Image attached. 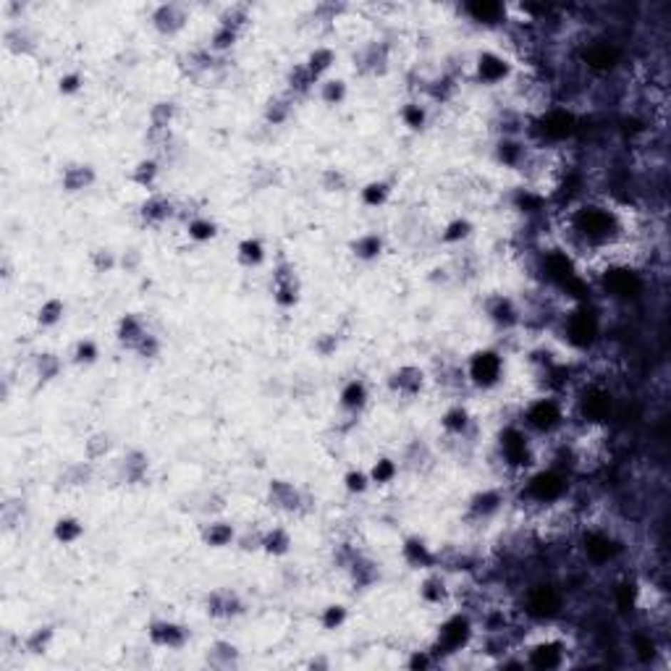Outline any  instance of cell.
I'll list each match as a JSON object with an SVG mask.
<instances>
[{
	"label": "cell",
	"mask_w": 671,
	"mask_h": 671,
	"mask_svg": "<svg viewBox=\"0 0 671 671\" xmlns=\"http://www.w3.org/2000/svg\"><path fill=\"white\" fill-rule=\"evenodd\" d=\"M569 228L583 244L606 247L622 236V218L614 208L603 203H585L569 215Z\"/></svg>",
	"instance_id": "cell-1"
},
{
	"label": "cell",
	"mask_w": 671,
	"mask_h": 671,
	"mask_svg": "<svg viewBox=\"0 0 671 671\" xmlns=\"http://www.w3.org/2000/svg\"><path fill=\"white\" fill-rule=\"evenodd\" d=\"M566 420V404L564 399L556 394H543V396L533 399L530 404L522 409V428L530 436H550L556 433Z\"/></svg>",
	"instance_id": "cell-2"
},
{
	"label": "cell",
	"mask_w": 671,
	"mask_h": 671,
	"mask_svg": "<svg viewBox=\"0 0 671 671\" xmlns=\"http://www.w3.org/2000/svg\"><path fill=\"white\" fill-rule=\"evenodd\" d=\"M569 493V475L558 467H543L538 472L527 477L525 483V496L533 503L541 506H553L561 503Z\"/></svg>",
	"instance_id": "cell-3"
},
{
	"label": "cell",
	"mask_w": 671,
	"mask_h": 671,
	"mask_svg": "<svg viewBox=\"0 0 671 671\" xmlns=\"http://www.w3.org/2000/svg\"><path fill=\"white\" fill-rule=\"evenodd\" d=\"M564 339L572 344L574 349H588L593 347L600 336V320L588 304H577L564 315Z\"/></svg>",
	"instance_id": "cell-4"
},
{
	"label": "cell",
	"mask_w": 671,
	"mask_h": 671,
	"mask_svg": "<svg viewBox=\"0 0 671 671\" xmlns=\"http://www.w3.org/2000/svg\"><path fill=\"white\" fill-rule=\"evenodd\" d=\"M498 454L503 464L514 469H525L533 464V441L522 425H506L498 436Z\"/></svg>",
	"instance_id": "cell-5"
},
{
	"label": "cell",
	"mask_w": 671,
	"mask_h": 671,
	"mask_svg": "<svg viewBox=\"0 0 671 671\" xmlns=\"http://www.w3.org/2000/svg\"><path fill=\"white\" fill-rule=\"evenodd\" d=\"M503 378V357L496 349H480L469 357L467 380L477 389H493Z\"/></svg>",
	"instance_id": "cell-6"
},
{
	"label": "cell",
	"mask_w": 671,
	"mask_h": 671,
	"mask_svg": "<svg viewBox=\"0 0 671 671\" xmlns=\"http://www.w3.org/2000/svg\"><path fill=\"white\" fill-rule=\"evenodd\" d=\"M577 414L588 425H603L614 414V394L606 386H590L577 399Z\"/></svg>",
	"instance_id": "cell-7"
},
{
	"label": "cell",
	"mask_w": 671,
	"mask_h": 671,
	"mask_svg": "<svg viewBox=\"0 0 671 671\" xmlns=\"http://www.w3.org/2000/svg\"><path fill=\"white\" fill-rule=\"evenodd\" d=\"M642 275L630 267L627 262H619V265H611L603 273V289L606 294H611L614 299H635L642 294Z\"/></svg>",
	"instance_id": "cell-8"
},
{
	"label": "cell",
	"mask_w": 671,
	"mask_h": 671,
	"mask_svg": "<svg viewBox=\"0 0 671 671\" xmlns=\"http://www.w3.org/2000/svg\"><path fill=\"white\" fill-rule=\"evenodd\" d=\"M580 58L583 63L595 73H608L614 71L619 61H622V50L616 42H611L608 37H593L583 45L580 50Z\"/></svg>",
	"instance_id": "cell-9"
},
{
	"label": "cell",
	"mask_w": 671,
	"mask_h": 671,
	"mask_svg": "<svg viewBox=\"0 0 671 671\" xmlns=\"http://www.w3.org/2000/svg\"><path fill=\"white\" fill-rule=\"evenodd\" d=\"M564 606V593L556 585L538 583L525 595V611L535 619H553Z\"/></svg>",
	"instance_id": "cell-10"
},
{
	"label": "cell",
	"mask_w": 671,
	"mask_h": 671,
	"mask_svg": "<svg viewBox=\"0 0 671 671\" xmlns=\"http://www.w3.org/2000/svg\"><path fill=\"white\" fill-rule=\"evenodd\" d=\"M583 553L590 564L606 566L622 553V543L616 541L608 530H598V527H595V530H588V533L583 535Z\"/></svg>",
	"instance_id": "cell-11"
},
{
	"label": "cell",
	"mask_w": 671,
	"mask_h": 671,
	"mask_svg": "<svg viewBox=\"0 0 671 671\" xmlns=\"http://www.w3.org/2000/svg\"><path fill=\"white\" fill-rule=\"evenodd\" d=\"M574 126H577V118L569 108H548L545 113H541L538 118V131L543 137L550 139V142H561V139L572 137Z\"/></svg>",
	"instance_id": "cell-12"
},
{
	"label": "cell",
	"mask_w": 671,
	"mask_h": 671,
	"mask_svg": "<svg viewBox=\"0 0 671 671\" xmlns=\"http://www.w3.org/2000/svg\"><path fill=\"white\" fill-rule=\"evenodd\" d=\"M469 637H472V622L464 614H454L438 630V647L444 653H456L467 645Z\"/></svg>",
	"instance_id": "cell-13"
},
{
	"label": "cell",
	"mask_w": 671,
	"mask_h": 671,
	"mask_svg": "<svg viewBox=\"0 0 671 671\" xmlns=\"http://www.w3.org/2000/svg\"><path fill=\"white\" fill-rule=\"evenodd\" d=\"M564 650L566 647L561 645V642H556V640H545V642H538V645H533L530 650H527L525 663L527 666H533V669H541V671L558 669V666L564 663Z\"/></svg>",
	"instance_id": "cell-14"
},
{
	"label": "cell",
	"mask_w": 671,
	"mask_h": 671,
	"mask_svg": "<svg viewBox=\"0 0 671 671\" xmlns=\"http://www.w3.org/2000/svg\"><path fill=\"white\" fill-rule=\"evenodd\" d=\"M475 73L483 84H498V81H503L506 76H509V61H506L503 56H498V53L486 50V53H480V56H477Z\"/></svg>",
	"instance_id": "cell-15"
},
{
	"label": "cell",
	"mask_w": 671,
	"mask_h": 671,
	"mask_svg": "<svg viewBox=\"0 0 671 671\" xmlns=\"http://www.w3.org/2000/svg\"><path fill=\"white\" fill-rule=\"evenodd\" d=\"M422 383H425V372H422L420 367H414V364H404V367H399V370L394 372L391 389L396 391V394H401V396H414V394L422 391Z\"/></svg>",
	"instance_id": "cell-16"
},
{
	"label": "cell",
	"mask_w": 671,
	"mask_h": 671,
	"mask_svg": "<svg viewBox=\"0 0 671 671\" xmlns=\"http://www.w3.org/2000/svg\"><path fill=\"white\" fill-rule=\"evenodd\" d=\"M150 640L160 647H181L186 642V630L176 622H155L150 627Z\"/></svg>",
	"instance_id": "cell-17"
},
{
	"label": "cell",
	"mask_w": 671,
	"mask_h": 671,
	"mask_svg": "<svg viewBox=\"0 0 671 671\" xmlns=\"http://www.w3.org/2000/svg\"><path fill=\"white\" fill-rule=\"evenodd\" d=\"M147 336H150V333H147L145 323L134 315H126L121 320V325H118V341H121L126 349H134V352H137L147 341Z\"/></svg>",
	"instance_id": "cell-18"
},
{
	"label": "cell",
	"mask_w": 671,
	"mask_h": 671,
	"mask_svg": "<svg viewBox=\"0 0 671 671\" xmlns=\"http://www.w3.org/2000/svg\"><path fill=\"white\" fill-rule=\"evenodd\" d=\"M464 14L477 24H496V21H501V16H506V6H501V3H467Z\"/></svg>",
	"instance_id": "cell-19"
},
{
	"label": "cell",
	"mask_w": 671,
	"mask_h": 671,
	"mask_svg": "<svg viewBox=\"0 0 671 671\" xmlns=\"http://www.w3.org/2000/svg\"><path fill=\"white\" fill-rule=\"evenodd\" d=\"M341 406L347 409V412H359L364 404H367V386H364L362 380H349L347 386L341 389V396H339Z\"/></svg>",
	"instance_id": "cell-20"
},
{
	"label": "cell",
	"mask_w": 671,
	"mask_h": 671,
	"mask_svg": "<svg viewBox=\"0 0 671 671\" xmlns=\"http://www.w3.org/2000/svg\"><path fill=\"white\" fill-rule=\"evenodd\" d=\"M186 21V14L181 6H176V3H170V6H160V9L155 11V26L160 29V32H176V29H181Z\"/></svg>",
	"instance_id": "cell-21"
},
{
	"label": "cell",
	"mask_w": 671,
	"mask_h": 671,
	"mask_svg": "<svg viewBox=\"0 0 671 671\" xmlns=\"http://www.w3.org/2000/svg\"><path fill=\"white\" fill-rule=\"evenodd\" d=\"M173 215V205L165 200V197H150L145 205H142V220L150 223V226H160Z\"/></svg>",
	"instance_id": "cell-22"
},
{
	"label": "cell",
	"mask_w": 671,
	"mask_h": 671,
	"mask_svg": "<svg viewBox=\"0 0 671 671\" xmlns=\"http://www.w3.org/2000/svg\"><path fill=\"white\" fill-rule=\"evenodd\" d=\"M404 558L412 566H417V569H428V566H433V561H436L433 550H430L428 545H425V541H420V538H409V541L404 543Z\"/></svg>",
	"instance_id": "cell-23"
},
{
	"label": "cell",
	"mask_w": 671,
	"mask_h": 671,
	"mask_svg": "<svg viewBox=\"0 0 671 671\" xmlns=\"http://www.w3.org/2000/svg\"><path fill=\"white\" fill-rule=\"evenodd\" d=\"M501 503H503V498L498 491H483V493H477L475 498H472L469 509H472V514H477V517L488 519L501 509Z\"/></svg>",
	"instance_id": "cell-24"
},
{
	"label": "cell",
	"mask_w": 671,
	"mask_h": 671,
	"mask_svg": "<svg viewBox=\"0 0 671 671\" xmlns=\"http://www.w3.org/2000/svg\"><path fill=\"white\" fill-rule=\"evenodd\" d=\"M203 538L212 548H223V545H228V543L234 541V527L228 525V522H212V525L205 527Z\"/></svg>",
	"instance_id": "cell-25"
},
{
	"label": "cell",
	"mask_w": 671,
	"mask_h": 671,
	"mask_svg": "<svg viewBox=\"0 0 671 671\" xmlns=\"http://www.w3.org/2000/svg\"><path fill=\"white\" fill-rule=\"evenodd\" d=\"M333 61H336V53H333L331 48H317L315 53H309V58H307V71L315 76V81L317 79H323V73L328 71L333 66Z\"/></svg>",
	"instance_id": "cell-26"
},
{
	"label": "cell",
	"mask_w": 671,
	"mask_h": 671,
	"mask_svg": "<svg viewBox=\"0 0 671 671\" xmlns=\"http://www.w3.org/2000/svg\"><path fill=\"white\" fill-rule=\"evenodd\" d=\"M270 501L275 503V506H281V509H297V501H299V493L294 491V486H289V483H273L270 486Z\"/></svg>",
	"instance_id": "cell-27"
},
{
	"label": "cell",
	"mask_w": 671,
	"mask_h": 671,
	"mask_svg": "<svg viewBox=\"0 0 671 671\" xmlns=\"http://www.w3.org/2000/svg\"><path fill=\"white\" fill-rule=\"evenodd\" d=\"M275 302L286 307L297 302V283L292 273H275Z\"/></svg>",
	"instance_id": "cell-28"
},
{
	"label": "cell",
	"mask_w": 671,
	"mask_h": 671,
	"mask_svg": "<svg viewBox=\"0 0 671 671\" xmlns=\"http://www.w3.org/2000/svg\"><path fill=\"white\" fill-rule=\"evenodd\" d=\"M352 250H354V255L359 260H375L383 252V239L378 234H362Z\"/></svg>",
	"instance_id": "cell-29"
},
{
	"label": "cell",
	"mask_w": 671,
	"mask_h": 671,
	"mask_svg": "<svg viewBox=\"0 0 671 671\" xmlns=\"http://www.w3.org/2000/svg\"><path fill=\"white\" fill-rule=\"evenodd\" d=\"M260 545L267 550V553H273V556H281V553H286L289 550V545H292V538H289V533L286 530H281V527H273L270 533L260 541Z\"/></svg>",
	"instance_id": "cell-30"
},
{
	"label": "cell",
	"mask_w": 671,
	"mask_h": 671,
	"mask_svg": "<svg viewBox=\"0 0 671 671\" xmlns=\"http://www.w3.org/2000/svg\"><path fill=\"white\" fill-rule=\"evenodd\" d=\"M441 425H444L446 433H451V436H461V433L467 430V425H469L467 409H461V406H454V409H449V412L444 414Z\"/></svg>",
	"instance_id": "cell-31"
},
{
	"label": "cell",
	"mask_w": 671,
	"mask_h": 671,
	"mask_svg": "<svg viewBox=\"0 0 671 671\" xmlns=\"http://www.w3.org/2000/svg\"><path fill=\"white\" fill-rule=\"evenodd\" d=\"M208 606H210L208 611H210L212 616H234L236 611H239V600H236V595H231V593H215Z\"/></svg>",
	"instance_id": "cell-32"
},
{
	"label": "cell",
	"mask_w": 671,
	"mask_h": 671,
	"mask_svg": "<svg viewBox=\"0 0 671 671\" xmlns=\"http://www.w3.org/2000/svg\"><path fill=\"white\" fill-rule=\"evenodd\" d=\"M488 315H491V320L498 323V325H514L519 320L517 307H514L509 299H496L493 307L488 309Z\"/></svg>",
	"instance_id": "cell-33"
},
{
	"label": "cell",
	"mask_w": 671,
	"mask_h": 671,
	"mask_svg": "<svg viewBox=\"0 0 671 671\" xmlns=\"http://www.w3.org/2000/svg\"><path fill=\"white\" fill-rule=\"evenodd\" d=\"M239 260H242L247 267H255L265 260V247L257 242V239H244L239 244Z\"/></svg>",
	"instance_id": "cell-34"
},
{
	"label": "cell",
	"mask_w": 671,
	"mask_h": 671,
	"mask_svg": "<svg viewBox=\"0 0 671 671\" xmlns=\"http://www.w3.org/2000/svg\"><path fill=\"white\" fill-rule=\"evenodd\" d=\"M391 195V186L386 184V181H372V184H367L362 189V200L364 205H370V208H380V205L389 200Z\"/></svg>",
	"instance_id": "cell-35"
},
{
	"label": "cell",
	"mask_w": 671,
	"mask_h": 671,
	"mask_svg": "<svg viewBox=\"0 0 671 671\" xmlns=\"http://www.w3.org/2000/svg\"><path fill=\"white\" fill-rule=\"evenodd\" d=\"M396 472H399V467H396V461L394 459H378L370 469V483L386 486V483H391V480L396 477Z\"/></svg>",
	"instance_id": "cell-36"
},
{
	"label": "cell",
	"mask_w": 671,
	"mask_h": 671,
	"mask_svg": "<svg viewBox=\"0 0 671 671\" xmlns=\"http://www.w3.org/2000/svg\"><path fill=\"white\" fill-rule=\"evenodd\" d=\"M640 603V588L635 583H622L616 588V606L619 611H632Z\"/></svg>",
	"instance_id": "cell-37"
},
{
	"label": "cell",
	"mask_w": 671,
	"mask_h": 671,
	"mask_svg": "<svg viewBox=\"0 0 671 671\" xmlns=\"http://www.w3.org/2000/svg\"><path fill=\"white\" fill-rule=\"evenodd\" d=\"M496 155H498V160L506 163V165H517V163L522 160L525 150H522V145L514 142V139H501L498 147H496Z\"/></svg>",
	"instance_id": "cell-38"
},
{
	"label": "cell",
	"mask_w": 671,
	"mask_h": 671,
	"mask_svg": "<svg viewBox=\"0 0 671 671\" xmlns=\"http://www.w3.org/2000/svg\"><path fill=\"white\" fill-rule=\"evenodd\" d=\"M320 98L328 103V106H339L341 100L347 98V84L341 79H325L320 84Z\"/></svg>",
	"instance_id": "cell-39"
},
{
	"label": "cell",
	"mask_w": 671,
	"mask_h": 671,
	"mask_svg": "<svg viewBox=\"0 0 671 671\" xmlns=\"http://www.w3.org/2000/svg\"><path fill=\"white\" fill-rule=\"evenodd\" d=\"M632 647H635V653H637L640 661H653L655 653H658V645H655L653 635H647V632H640V635H635V640H632Z\"/></svg>",
	"instance_id": "cell-40"
},
{
	"label": "cell",
	"mask_w": 671,
	"mask_h": 671,
	"mask_svg": "<svg viewBox=\"0 0 671 671\" xmlns=\"http://www.w3.org/2000/svg\"><path fill=\"white\" fill-rule=\"evenodd\" d=\"M92 168L89 165H76V168H68L66 170V186L71 189V192H76V189H84V186L92 184Z\"/></svg>",
	"instance_id": "cell-41"
},
{
	"label": "cell",
	"mask_w": 671,
	"mask_h": 671,
	"mask_svg": "<svg viewBox=\"0 0 671 671\" xmlns=\"http://www.w3.org/2000/svg\"><path fill=\"white\" fill-rule=\"evenodd\" d=\"M186 234H189V239H195V242H210L212 236H215V223L208 218H195L192 223H189V228H186Z\"/></svg>",
	"instance_id": "cell-42"
},
{
	"label": "cell",
	"mask_w": 671,
	"mask_h": 671,
	"mask_svg": "<svg viewBox=\"0 0 671 671\" xmlns=\"http://www.w3.org/2000/svg\"><path fill=\"white\" fill-rule=\"evenodd\" d=\"M420 595L428 600V603H441V600L446 598V583L441 577H428L420 588Z\"/></svg>",
	"instance_id": "cell-43"
},
{
	"label": "cell",
	"mask_w": 671,
	"mask_h": 671,
	"mask_svg": "<svg viewBox=\"0 0 671 671\" xmlns=\"http://www.w3.org/2000/svg\"><path fill=\"white\" fill-rule=\"evenodd\" d=\"M81 533H84V527L76 519H61L56 525V538L61 543H73Z\"/></svg>",
	"instance_id": "cell-44"
},
{
	"label": "cell",
	"mask_w": 671,
	"mask_h": 671,
	"mask_svg": "<svg viewBox=\"0 0 671 671\" xmlns=\"http://www.w3.org/2000/svg\"><path fill=\"white\" fill-rule=\"evenodd\" d=\"M401 118H404V123L409 129H422V126H425V108H422L420 103H409V106H404V111H401Z\"/></svg>",
	"instance_id": "cell-45"
},
{
	"label": "cell",
	"mask_w": 671,
	"mask_h": 671,
	"mask_svg": "<svg viewBox=\"0 0 671 671\" xmlns=\"http://www.w3.org/2000/svg\"><path fill=\"white\" fill-rule=\"evenodd\" d=\"M155 176H158V163L155 160H142L137 165V170H134V181L137 184H142V186H150L155 181Z\"/></svg>",
	"instance_id": "cell-46"
},
{
	"label": "cell",
	"mask_w": 671,
	"mask_h": 671,
	"mask_svg": "<svg viewBox=\"0 0 671 671\" xmlns=\"http://www.w3.org/2000/svg\"><path fill=\"white\" fill-rule=\"evenodd\" d=\"M320 622H323L325 630H339L341 624L347 622V608H344V606H328L323 611V619H320Z\"/></svg>",
	"instance_id": "cell-47"
},
{
	"label": "cell",
	"mask_w": 671,
	"mask_h": 671,
	"mask_svg": "<svg viewBox=\"0 0 671 671\" xmlns=\"http://www.w3.org/2000/svg\"><path fill=\"white\" fill-rule=\"evenodd\" d=\"M370 486V475L362 472V469H352L347 475V491L349 493H364Z\"/></svg>",
	"instance_id": "cell-48"
},
{
	"label": "cell",
	"mask_w": 671,
	"mask_h": 671,
	"mask_svg": "<svg viewBox=\"0 0 671 671\" xmlns=\"http://www.w3.org/2000/svg\"><path fill=\"white\" fill-rule=\"evenodd\" d=\"M469 228H472V226H469L467 220H461V218H459V220H454V223H449V226H446L444 242L451 244V242H461V239H467V236H469Z\"/></svg>",
	"instance_id": "cell-49"
},
{
	"label": "cell",
	"mask_w": 671,
	"mask_h": 671,
	"mask_svg": "<svg viewBox=\"0 0 671 671\" xmlns=\"http://www.w3.org/2000/svg\"><path fill=\"white\" fill-rule=\"evenodd\" d=\"M61 315H63V304H61L58 299H53V302H48V304L40 309V323L53 325V323H58V320H61Z\"/></svg>",
	"instance_id": "cell-50"
},
{
	"label": "cell",
	"mask_w": 671,
	"mask_h": 671,
	"mask_svg": "<svg viewBox=\"0 0 671 671\" xmlns=\"http://www.w3.org/2000/svg\"><path fill=\"white\" fill-rule=\"evenodd\" d=\"M73 357H76V362H79V364L95 362V357H98V347H95L92 341H79V344H76V352H73Z\"/></svg>",
	"instance_id": "cell-51"
},
{
	"label": "cell",
	"mask_w": 671,
	"mask_h": 671,
	"mask_svg": "<svg viewBox=\"0 0 671 671\" xmlns=\"http://www.w3.org/2000/svg\"><path fill=\"white\" fill-rule=\"evenodd\" d=\"M153 116H155V126H168L170 116H173V106H170V103H160V106L153 111Z\"/></svg>",
	"instance_id": "cell-52"
},
{
	"label": "cell",
	"mask_w": 671,
	"mask_h": 671,
	"mask_svg": "<svg viewBox=\"0 0 671 671\" xmlns=\"http://www.w3.org/2000/svg\"><path fill=\"white\" fill-rule=\"evenodd\" d=\"M79 81H81L79 76H76V73H71V76L61 79V89H63V92H76V89H79Z\"/></svg>",
	"instance_id": "cell-53"
}]
</instances>
